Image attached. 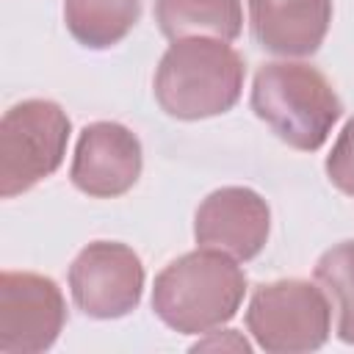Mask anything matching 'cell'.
<instances>
[{"label":"cell","mask_w":354,"mask_h":354,"mask_svg":"<svg viewBox=\"0 0 354 354\" xmlns=\"http://www.w3.org/2000/svg\"><path fill=\"white\" fill-rule=\"evenodd\" d=\"M141 0H64V22L72 39L88 50L119 44L138 22Z\"/></svg>","instance_id":"7c38bea8"},{"label":"cell","mask_w":354,"mask_h":354,"mask_svg":"<svg viewBox=\"0 0 354 354\" xmlns=\"http://www.w3.org/2000/svg\"><path fill=\"white\" fill-rule=\"evenodd\" d=\"M155 22L169 41L213 36L235 41L243 30L241 0H155Z\"/></svg>","instance_id":"8fae6325"},{"label":"cell","mask_w":354,"mask_h":354,"mask_svg":"<svg viewBox=\"0 0 354 354\" xmlns=\"http://www.w3.org/2000/svg\"><path fill=\"white\" fill-rule=\"evenodd\" d=\"M315 279L337 307V337L354 346V241L326 249L315 263Z\"/></svg>","instance_id":"4fadbf2b"},{"label":"cell","mask_w":354,"mask_h":354,"mask_svg":"<svg viewBox=\"0 0 354 354\" xmlns=\"http://www.w3.org/2000/svg\"><path fill=\"white\" fill-rule=\"evenodd\" d=\"M246 64L235 47L213 36H188L169 44L155 69L158 105L183 122L227 113L243 91Z\"/></svg>","instance_id":"7a4b0ae2"},{"label":"cell","mask_w":354,"mask_h":354,"mask_svg":"<svg viewBox=\"0 0 354 354\" xmlns=\"http://www.w3.org/2000/svg\"><path fill=\"white\" fill-rule=\"evenodd\" d=\"M69 290L88 318L111 321L133 313L144 290L141 257L116 241H94L69 266Z\"/></svg>","instance_id":"8992f818"},{"label":"cell","mask_w":354,"mask_h":354,"mask_svg":"<svg viewBox=\"0 0 354 354\" xmlns=\"http://www.w3.org/2000/svg\"><path fill=\"white\" fill-rule=\"evenodd\" d=\"M66 324V301L55 279L33 271L0 274V351H47Z\"/></svg>","instance_id":"52a82bcc"},{"label":"cell","mask_w":354,"mask_h":354,"mask_svg":"<svg viewBox=\"0 0 354 354\" xmlns=\"http://www.w3.org/2000/svg\"><path fill=\"white\" fill-rule=\"evenodd\" d=\"M252 36L266 53L313 55L329 30L332 0H246Z\"/></svg>","instance_id":"30bf717a"},{"label":"cell","mask_w":354,"mask_h":354,"mask_svg":"<svg viewBox=\"0 0 354 354\" xmlns=\"http://www.w3.org/2000/svg\"><path fill=\"white\" fill-rule=\"evenodd\" d=\"M326 177L337 191L354 196V119L343 124L332 152L326 155Z\"/></svg>","instance_id":"5bb4252c"},{"label":"cell","mask_w":354,"mask_h":354,"mask_svg":"<svg viewBox=\"0 0 354 354\" xmlns=\"http://www.w3.org/2000/svg\"><path fill=\"white\" fill-rule=\"evenodd\" d=\"M246 329L268 354H304L329 340L332 307L321 288L307 279L260 285L246 307Z\"/></svg>","instance_id":"5b68a950"},{"label":"cell","mask_w":354,"mask_h":354,"mask_svg":"<svg viewBox=\"0 0 354 354\" xmlns=\"http://www.w3.org/2000/svg\"><path fill=\"white\" fill-rule=\"evenodd\" d=\"M141 166V141L130 127L119 122H91L80 130L69 177L86 196L113 199L138 183Z\"/></svg>","instance_id":"ba28073f"},{"label":"cell","mask_w":354,"mask_h":354,"mask_svg":"<svg viewBox=\"0 0 354 354\" xmlns=\"http://www.w3.org/2000/svg\"><path fill=\"white\" fill-rule=\"evenodd\" d=\"M252 111L288 147L315 152L329 138L343 105L332 83L315 66L301 61H271L254 75Z\"/></svg>","instance_id":"3957f363"},{"label":"cell","mask_w":354,"mask_h":354,"mask_svg":"<svg viewBox=\"0 0 354 354\" xmlns=\"http://www.w3.org/2000/svg\"><path fill=\"white\" fill-rule=\"evenodd\" d=\"M199 348H235V351H249L252 346L235 332V329H227L224 335H213V337H207V340H199L196 346H194V351H199Z\"/></svg>","instance_id":"9a60e30c"},{"label":"cell","mask_w":354,"mask_h":354,"mask_svg":"<svg viewBox=\"0 0 354 354\" xmlns=\"http://www.w3.org/2000/svg\"><path fill=\"white\" fill-rule=\"evenodd\" d=\"M69 116L53 100H22L0 122V196L11 199L50 177L66 155Z\"/></svg>","instance_id":"277c9868"},{"label":"cell","mask_w":354,"mask_h":354,"mask_svg":"<svg viewBox=\"0 0 354 354\" xmlns=\"http://www.w3.org/2000/svg\"><path fill=\"white\" fill-rule=\"evenodd\" d=\"M246 296V274L218 249H194L171 260L152 285L155 315L180 335H202L235 318Z\"/></svg>","instance_id":"6da1fadb"},{"label":"cell","mask_w":354,"mask_h":354,"mask_svg":"<svg viewBox=\"0 0 354 354\" xmlns=\"http://www.w3.org/2000/svg\"><path fill=\"white\" fill-rule=\"evenodd\" d=\"M271 230L266 199L243 185H224L202 199L194 216L196 246L218 249L235 260H252L263 252Z\"/></svg>","instance_id":"9c48e42d"}]
</instances>
